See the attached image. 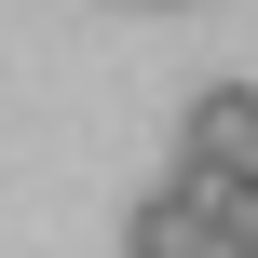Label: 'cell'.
Returning <instances> with one entry per match:
<instances>
[{
    "label": "cell",
    "instance_id": "6da1fadb",
    "mask_svg": "<svg viewBox=\"0 0 258 258\" xmlns=\"http://www.w3.org/2000/svg\"><path fill=\"white\" fill-rule=\"evenodd\" d=\"M177 150L190 163H258V82H204L177 109Z\"/></svg>",
    "mask_w": 258,
    "mask_h": 258
},
{
    "label": "cell",
    "instance_id": "7a4b0ae2",
    "mask_svg": "<svg viewBox=\"0 0 258 258\" xmlns=\"http://www.w3.org/2000/svg\"><path fill=\"white\" fill-rule=\"evenodd\" d=\"M122 245H136V258H204V245H218V231H204V190H190V163H177L163 190H136Z\"/></svg>",
    "mask_w": 258,
    "mask_h": 258
},
{
    "label": "cell",
    "instance_id": "3957f363",
    "mask_svg": "<svg viewBox=\"0 0 258 258\" xmlns=\"http://www.w3.org/2000/svg\"><path fill=\"white\" fill-rule=\"evenodd\" d=\"M177 163H190V150H177ZM190 190H204L218 258H258V163H190Z\"/></svg>",
    "mask_w": 258,
    "mask_h": 258
}]
</instances>
